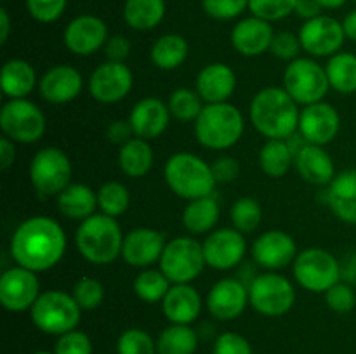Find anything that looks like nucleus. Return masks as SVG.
<instances>
[{"instance_id":"f257e3e1","label":"nucleus","mask_w":356,"mask_h":354,"mask_svg":"<svg viewBox=\"0 0 356 354\" xmlns=\"http://www.w3.org/2000/svg\"><path fill=\"white\" fill-rule=\"evenodd\" d=\"M66 252V235L59 222L35 215L21 222L10 238V255L17 266L33 273L54 267Z\"/></svg>"},{"instance_id":"f03ea898","label":"nucleus","mask_w":356,"mask_h":354,"mask_svg":"<svg viewBox=\"0 0 356 354\" xmlns=\"http://www.w3.org/2000/svg\"><path fill=\"white\" fill-rule=\"evenodd\" d=\"M298 103L282 87H266L250 103V120L266 139H289L299 127Z\"/></svg>"},{"instance_id":"7ed1b4c3","label":"nucleus","mask_w":356,"mask_h":354,"mask_svg":"<svg viewBox=\"0 0 356 354\" xmlns=\"http://www.w3.org/2000/svg\"><path fill=\"white\" fill-rule=\"evenodd\" d=\"M124 238L117 219L106 214H94L80 222L75 243L83 259L96 266H106L122 257Z\"/></svg>"},{"instance_id":"20e7f679","label":"nucleus","mask_w":356,"mask_h":354,"mask_svg":"<svg viewBox=\"0 0 356 354\" xmlns=\"http://www.w3.org/2000/svg\"><path fill=\"white\" fill-rule=\"evenodd\" d=\"M163 177L174 194L184 200L211 196L216 187L212 167L193 153H176L167 160Z\"/></svg>"},{"instance_id":"39448f33","label":"nucleus","mask_w":356,"mask_h":354,"mask_svg":"<svg viewBox=\"0 0 356 354\" xmlns=\"http://www.w3.org/2000/svg\"><path fill=\"white\" fill-rule=\"evenodd\" d=\"M243 128L242 113L229 103L205 104L195 120L197 141L209 149L232 148L242 139Z\"/></svg>"},{"instance_id":"423d86ee","label":"nucleus","mask_w":356,"mask_h":354,"mask_svg":"<svg viewBox=\"0 0 356 354\" xmlns=\"http://www.w3.org/2000/svg\"><path fill=\"white\" fill-rule=\"evenodd\" d=\"M30 312L31 321L40 332L59 337L76 330L82 307L76 304L73 295L63 290H47L42 292Z\"/></svg>"},{"instance_id":"0eeeda50","label":"nucleus","mask_w":356,"mask_h":354,"mask_svg":"<svg viewBox=\"0 0 356 354\" xmlns=\"http://www.w3.org/2000/svg\"><path fill=\"white\" fill-rule=\"evenodd\" d=\"M159 264L160 271L169 278L172 285L191 283L207 266L204 246L190 236H179L167 242Z\"/></svg>"},{"instance_id":"6e6552de","label":"nucleus","mask_w":356,"mask_h":354,"mask_svg":"<svg viewBox=\"0 0 356 354\" xmlns=\"http://www.w3.org/2000/svg\"><path fill=\"white\" fill-rule=\"evenodd\" d=\"M284 89L298 104H315L323 101L330 89L329 76L315 59L298 58L291 61L284 73Z\"/></svg>"},{"instance_id":"1a4fd4ad","label":"nucleus","mask_w":356,"mask_h":354,"mask_svg":"<svg viewBox=\"0 0 356 354\" xmlns=\"http://www.w3.org/2000/svg\"><path fill=\"white\" fill-rule=\"evenodd\" d=\"M0 127L6 137L21 144H31L42 139L47 121L35 103L24 99H9L0 110Z\"/></svg>"},{"instance_id":"9d476101","label":"nucleus","mask_w":356,"mask_h":354,"mask_svg":"<svg viewBox=\"0 0 356 354\" xmlns=\"http://www.w3.org/2000/svg\"><path fill=\"white\" fill-rule=\"evenodd\" d=\"M72 162L59 148L40 149L30 163V179L35 189L45 196H58L72 184Z\"/></svg>"},{"instance_id":"9b49d317","label":"nucleus","mask_w":356,"mask_h":354,"mask_svg":"<svg viewBox=\"0 0 356 354\" xmlns=\"http://www.w3.org/2000/svg\"><path fill=\"white\" fill-rule=\"evenodd\" d=\"M294 278L308 292L325 294L341 281V266L327 250L306 248L296 257Z\"/></svg>"},{"instance_id":"f8f14e48","label":"nucleus","mask_w":356,"mask_h":354,"mask_svg":"<svg viewBox=\"0 0 356 354\" xmlns=\"http://www.w3.org/2000/svg\"><path fill=\"white\" fill-rule=\"evenodd\" d=\"M249 302L259 314L270 318L284 316L296 302L294 285L282 274H259L249 287Z\"/></svg>"},{"instance_id":"ddd939ff","label":"nucleus","mask_w":356,"mask_h":354,"mask_svg":"<svg viewBox=\"0 0 356 354\" xmlns=\"http://www.w3.org/2000/svg\"><path fill=\"white\" fill-rule=\"evenodd\" d=\"M40 294V281L37 273L26 267H10L0 276V304L7 311H28L33 307Z\"/></svg>"},{"instance_id":"4468645a","label":"nucleus","mask_w":356,"mask_h":354,"mask_svg":"<svg viewBox=\"0 0 356 354\" xmlns=\"http://www.w3.org/2000/svg\"><path fill=\"white\" fill-rule=\"evenodd\" d=\"M344 33L343 23L329 16H318L306 21L299 30L301 47L315 58H330L343 47Z\"/></svg>"},{"instance_id":"2eb2a0df","label":"nucleus","mask_w":356,"mask_h":354,"mask_svg":"<svg viewBox=\"0 0 356 354\" xmlns=\"http://www.w3.org/2000/svg\"><path fill=\"white\" fill-rule=\"evenodd\" d=\"M205 264L212 269L228 271L238 266L247 252V242L243 233L235 228L216 229L202 243Z\"/></svg>"},{"instance_id":"dca6fc26","label":"nucleus","mask_w":356,"mask_h":354,"mask_svg":"<svg viewBox=\"0 0 356 354\" xmlns=\"http://www.w3.org/2000/svg\"><path fill=\"white\" fill-rule=\"evenodd\" d=\"M134 76L125 62L106 61L97 66L89 78V92L103 104H113L124 99L132 89Z\"/></svg>"},{"instance_id":"f3484780","label":"nucleus","mask_w":356,"mask_h":354,"mask_svg":"<svg viewBox=\"0 0 356 354\" xmlns=\"http://www.w3.org/2000/svg\"><path fill=\"white\" fill-rule=\"evenodd\" d=\"M341 128V117L336 108L329 103L309 104L299 115V127L302 139L308 144L325 146L336 139Z\"/></svg>"},{"instance_id":"a211bd4d","label":"nucleus","mask_w":356,"mask_h":354,"mask_svg":"<svg viewBox=\"0 0 356 354\" xmlns=\"http://www.w3.org/2000/svg\"><path fill=\"white\" fill-rule=\"evenodd\" d=\"M207 309L216 319H236L249 304V287L236 278H222L207 295Z\"/></svg>"},{"instance_id":"6ab92c4d","label":"nucleus","mask_w":356,"mask_h":354,"mask_svg":"<svg viewBox=\"0 0 356 354\" xmlns=\"http://www.w3.org/2000/svg\"><path fill=\"white\" fill-rule=\"evenodd\" d=\"M66 49L76 56H90L108 40V28L103 19L92 14H83L70 21L63 33Z\"/></svg>"},{"instance_id":"aec40b11","label":"nucleus","mask_w":356,"mask_h":354,"mask_svg":"<svg viewBox=\"0 0 356 354\" xmlns=\"http://www.w3.org/2000/svg\"><path fill=\"white\" fill-rule=\"evenodd\" d=\"M165 245L163 233L153 228H136L125 235L122 259L132 267H148L159 262Z\"/></svg>"},{"instance_id":"412c9836","label":"nucleus","mask_w":356,"mask_h":354,"mask_svg":"<svg viewBox=\"0 0 356 354\" xmlns=\"http://www.w3.org/2000/svg\"><path fill=\"white\" fill-rule=\"evenodd\" d=\"M252 257L259 266L266 269H282L294 262L298 257V246L289 233L271 229L263 233L252 245Z\"/></svg>"},{"instance_id":"4be33fe9","label":"nucleus","mask_w":356,"mask_h":354,"mask_svg":"<svg viewBox=\"0 0 356 354\" xmlns=\"http://www.w3.org/2000/svg\"><path fill=\"white\" fill-rule=\"evenodd\" d=\"M82 87L83 78L80 71L68 65L52 66L38 82L40 96L52 104H65L76 99L82 92Z\"/></svg>"},{"instance_id":"5701e85b","label":"nucleus","mask_w":356,"mask_h":354,"mask_svg":"<svg viewBox=\"0 0 356 354\" xmlns=\"http://www.w3.org/2000/svg\"><path fill=\"white\" fill-rule=\"evenodd\" d=\"M129 121L134 130V137L152 141L160 137L169 127V106L156 97H145L134 104L129 115Z\"/></svg>"},{"instance_id":"b1692460","label":"nucleus","mask_w":356,"mask_h":354,"mask_svg":"<svg viewBox=\"0 0 356 354\" xmlns=\"http://www.w3.org/2000/svg\"><path fill=\"white\" fill-rule=\"evenodd\" d=\"M275 31L268 21L261 17H245L238 21L232 31V45L245 58H257L271 49Z\"/></svg>"},{"instance_id":"393cba45","label":"nucleus","mask_w":356,"mask_h":354,"mask_svg":"<svg viewBox=\"0 0 356 354\" xmlns=\"http://www.w3.org/2000/svg\"><path fill=\"white\" fill-rule=\"evenodd\" d=\"M236 89V75L226 62H211L197 76V92L207 104L228 103Z\"/></svg>"},{"instance_id":"a878e982","label":"nucleus","mask_w":356,"mask_h":354,"mask_svg":"<svg viewBox=\"0 0 356 354\" xmlns=\"http://www.w3.org/2000/svg\"><path fill=\"white\" fill-rule=\"evenodd\" d=\"M296 169L299 176L315 186H329L336 177L334 160L329 153L316 144H305L296 151Z\"/></svg>"},{"instance_id":"bb28decb","label":"nucleus","mask_w":356,"mask_h":354,"mask_svg":"<svg viewBox=\"0 0 356 354\" xmlns=\"http://www.w3.org/2000/svg\"><path fill=\"white\" fill-rule=\"evenodd\" d=\"M160 304L165 318L177 325H191L202 311L200 294L190 283L172 285Z\"/></svg>"},{"instance_id":"cd10ccee","label":"nucleus","mask_w":356,"mask_h":354,"mask_svg":"<svg viewBox=\"0 0 356 354\" xmlns=\"http://www.w3.org/2000/svg\"><path fill=\"white\" fill-rule=\"evenodd\" d=\"M329 207L348 224H356V170H344L334 177L327 191Z\"/></svg>"},{"instance_id":"c85d7f7f","label":"nucleus","mask_w":356,"mask_h":354,"mask_svg":"<svg viewBox=\"0 0 356 354\" xmlns=\"http://www.w3.org/2000/svg\"><path fill=\"white\" fill-rule=\"evenodd\" d=\"M37 83L33 66L24 59H10L2 66L0 87L9 99H24Z\"/></svg>"},{"instance_id":"c756f323","label":"nucleus","mask_w":356,"mask_h":354,"mask_svg":"<svg viewBox=\"0 0 356 354\" xmlns=\"http://www.w3.org/2000/svg\"><path fill=\"white\" fill-rule=\"evenodd\" d=\"M58 208L65 217L83 221L96 214L97 193L87 184H70L58 194Z\"/></svg>"},{"instance_id":"7c9ffc66","label":"nucleus","mask_w":356,"mask_h":354,"mask_svg":"<svg viewBox=\"0 0 356 354\" xmlns=\"http://www.w3.org/2000/svg\"><path fill=\"white\" fill-rule=\"evenodd\" d=\"M153 160L155 155L149 142L139 137H132L131 141L122 144L118 151V167L125 176L132 179L145 177L152 170Z\"/></svg>"},{"instance_id":"2f4dec72","label":"nucleus","mask_w":356,"mask_h":354,"mask_svg":"<svg viewBox=\"0 0 356 354\" xmlns=\"http://www.w3.org/2000/svg\"><path fill=\"white\" fill-rule=\"evenodd\" d=\"M219 203L214 196L191 200L183 212V226L191 235H205L219 221Z\"/></svg>"},{"instance_id":"473e14b6","label":"nucleus","mask_w":356,"mask_h":354,"mask_svg":"<svg viewBox=\"0 0 356 354\" xmlns=\"http://www.w3.org/2000/svg\"><path fill=\"white\" fill-rule=\"evenodd\" d=\"M165 16V0H127L124 19L132 30L148 31L162 23Z\"/></svg>"},{"instance_id":"72a5a7b5","label":"nucleus","mask_w":356,"mask_h":354,"mask_svg":"<svg viewBox=\"0 0 356 354\" xmlns=\"http://www.w3.org/2000/svg\"><path fill=\"white\" fill-rule=\"evenodd\" d=\"M294 158L296 153L287 139H268L259 151V167L266 176L278 179L291 170Z\"/></svg>"},{"instance_id":"f704fd0d","label":"nucleus","mask_w":356,"mask_h":354,"mask_svg":"<svg viewBox=\"0 0 356 354\" xmlns=\"http://www.w3.org/2000/svg\"><path fill=\"white\" fill-rule=\"evenodd\" d=\"M153 65L163 71L176 69L186 61L188 58V42L184 37L177 33L162 35L152 47Z\"/></svg>"},{"instance_id":"c9c22d12","label":"nucleus","mask_w":356,"mask_h":354,"mask_svg":"<svg viewBox=\"0 0 356 354\" xmlns=\"http://www.w3.org/2000/svg\"><path fill=\"white\" fill-rule=\"evenodd\" d=\"M198 347V335L190 325L172 323L156 339L159 354H195Z\"/></svg>"},{"instance_id":"e433bc0d","label":"nucleus","mask_w":356,"mask_h":354,"mask_svg":"<svg viewBox=\"0 0 356 354\" xmlns=\"http://www.w3.org/2000/svg\"><path fill=\"white\" fill-rule=\"evenodd\" d=\"M329 83L341 94L356 92V56L351 52H337L330 56L325 66Z\"/></svg>"},{"instance_id":"4c0bfd02","label":"nucleus","mask_w":356,"mask_h":354,"mask_svg":"<svg viewBox=\"0 0 356 354\" xmlns=\"http://www.w3.org/2000/svg\"><path fill=\"white\" fill-rule=\"evenodd\" d=\"M170 287L172 285H170L169 278L160 269H145L136 276L134 283H132L134 294L148 304L162 302Z\"/></svg>"},{"instance_id":"58836bf2","label":"nucleus","mask_w":356,"mask_h":354,"mask_svg":"<svg viewBox=\"0 0 356 354\" xmlns=\"http://www.w3.org/2000/svg\"><path fill=\"white\" fill-rule=\"evenodd\" d=\"M129 205H131V194L127 187L118 180H108L97 191V207L101 214L118 217L127 212Z\"/></svg>"},{"instance_id":"ea45409f","label":"nucleus","mask_w":356,"mask_h":354,"mask_svg":"<svg viewBox=\"0 0 356 354\" xmlns=\"http://www.w3.org/2000/svg\"><path fill=\"white\" fill-rule=\"evenodd\" d=\"M202 97L197 90L191 89H176L169 97V106L170 115H172L176 120L179 121H193L197 120L198 115L204 110V103H202Z\"/></svg>"},{"instance_id":"a19ab883","label":"nucleus","mask_w":356,"mask_h":354,"mask_svg":"<svg viewBox=\"0 0 356 354\" xmlns=\"http://www.w3.org/2000/svg\"><path fill=\"white\" fill-rule=\"evenodd\" d=\"M229 215H232L233 228L238 229L240 233H252L263 221V208L256 198L245 196L233 203Z\"/></svg>"},{"instance_id":"79ce46f5","label":"nucleus","mask_w":356,"mask_h":354,"mask_svg":"<svg viewBox=\"0 0 356 354\" xmlns=\"http://www.w3.org/2000/svg\"><path fill=\"white\" fill-rule=\"evenodd\" d=\"M118 354H159L156 342L141 328H129L120 333L117 342Z\"/></svg>"},{"instance_id":"37998d69","label":"nucleus","mask_w":356,"mask_h":354,"mask_svg":"<svg viewBox=\"0 0 356 354\" xmlns=\"http://www.w3.org/2000/svg\"><path fill=\"white\" fill-rule=\"evenodd\" d=\"M73 298L76 301V304L82 307V311H90V309H96L97 305H101L104 298V288L101 281H97L96 278H80L79 281L73 287Z\"/></svg>"},{"instance_id":"c03bdc74","label":"nucleus","mask_w":356,"mask_h":354,"mask_svg":"<svg viewBox=\"0 0 356 354\" xmlns=\"http://www.w3.org/2000/svg\"><path fill=\"white\" fill-rule=\"evenodd\" d=\"M296 2L298 0H249V9L252 16L271 23L294 12Z\"/></svg>"},{"instance_id":"a18cd8bd","label":"nucleus","mask_w":356,"mask_h":354,"mask_svg":"<svg viewBox=\"0 0 356 354\" xmlns=\"http://www.w3.org/2000/svg\"><path fill=\"white\" fill-rule=\"evenodd\" d=\"M54 354H92V342L89 335L80 330H72L58 337Z\"/></svg>"},{"instance_id":"49530a36","label":"nucleus","mask_w":356,"mask_h":354,"mask_svg":"<svg viewBox=\"0 0 356 354\" xmlns=\"http://www.w3.org/2000/svg\"><path fill=\"white\" fill-rule=\"evenodd\" d=\"M204 10L214 19H235L249 7V0H202Z\"/></svg>"},{"instance_id":"de8ad7c7","label":"nucleus","mask_w":356,"mask_h":354,"mask_svg":"<svg viewBox=\"0 0 356 354\" xmlns=\"http://www.w3.org/2000/svg\"><path fill=\"white\" fill-rule=\"evenodd\" d=\"M26 9L38 23H54L66 9V0H26Z\"/></svg>"},{"instance_id":"09e8293b","label":"nucleus","mask_w":356,"mask_h":354,"mask_svg":"<svg viewBox=\"0 0 356 354\" xmlns=\"http://www.w3.org/2000/svg\"><path fill=\"white\" fill-rule=\"evenodd\" d=\"M325 302L329 305V309H332L334 312H344L353 311L356 305V294L353 288L346 283H336L332 288L325 292Z\"/></svg>"},{"instance_id":"8fccbe9b","label":"nucleus","mask_w":356,"mask_h":354,"mask_svg":"<svg viewBox=\"0 0 356 354\" xmlns=\"http://www.w3.org/2000/svg\"><path fill=\"white\" fill-rule=\"evenodd\" d=\"M214 354H254L249 340L236 332H225L216 339Z\"/></svg>"},{"instance_id":"3c124183","label":"nucleus","mask_w":356,"mask_h":354,"mask_svg":"<svg viewBox=\"0 0 356 354\" xmlns=\"http://www.w3.org/2000/svg\"><path fill=\"white\" fill-rule=\"evenodd\" d=\"M301 49L302 47L299 37H296L291 31H280V33H275L270 51L277 58L285 59V61H294V59H298V54Z\"/></svg>"},{"instance_id":"603ef678","label":"nucleus","mask_w":356,"mask_h":354,"mask_svg":"<svg viewBox=\"0 0 356 354\" xmlns=\"http://www.w3.org/2000/svg\"><path fill=\"white\" fill-rule=\"evenodd\" d=\"M212 174L216 177V183H232V180L236 179L240 172V165L235 158L232 156H222V158H218L214 163H211Z\"/></svg>"},{"instance_id":"864d4df0","label":"nucleus","mask_w":356,"mask_h":354,"mask_svg":"<svg viewBox=\"0 0 356 354\" xmlns=\"http://www.w3.org/2000/svg\"><path fill=\"white\" fill-rule=\"evenodd\" d=\"M104 54H106L108 61L124 62L131 54V42L122 35H113L104 44Z\"/></svg>"},{"instance_id":"5fc2aeb1","label":"nucleus","mask_w":356,"mask_h":354,"mask_svg":"<svg viewBox=\"0 0 356 354\" xmlns=\"http://www.w3.org/2000/svg\"><path fill=\"white\" fill-rule=\"evenodd\" d=\"M132 135H134V130H132V125L129 120H115L108 127V139L120 146L131 141Z\"/></svg>"},{"instance_id":"6e6d98bb","label":"nucleus","mask_w":356,"mask_h":354,"mask_svg":"<svg viewBox=\"0 0 356 354\" xmlns=\"http://www.w3.org/2000/svg\"><path fill=\"white\" fill-rule=\"evenodd\" d=\"M320 10H322V6H320L316 0H298V2H296L294 12L298 14L299 17H302V19L309 21L313 19V17H318Z\"/></svg>"},{"instance_id":"4d7b16f0","label":"nucleus","mask_w":356,"mask_h":354,"mask_svg":"<svg viewBox=\"0 0 356 354\" xmlns=\"http://www.w3.org/2000/svg\"><path fill=\"white\" fill-rule=\"evenodd\" d=\"M16 158V148H14V141L3 135L0 141V169L7 170L14 163Z\"/></svg>"},{"instance_id":"13d9d810","label":"nucleus","mask_w":356,"mask_h":354,"mask_svg":"<svg viewBox=\"0 0 356 354\" xmlns=\"http://www.w3.org/2000/svg\"><path fill=\"white\" fill-rule=\"evenodd\" d=\"M10 31V19L9 14H7V9H0V44H6L7 38H9Z\"/></svg>"},{"instance_id":"bf43d9fd","label":"nucleus","mask_w":356,"mask_h":354,"mask_svg":"<svg viewBox=\"0 0 356 354\" xmlns=\"http://www.w3.org/2000/svg\"><path fill=\"white\" fill-rule=\"evenodd\" d=\"M343 28H344V33H346V38L356 42V10H353V12H350L346 17H344Z\"/></svg>"},{"instance_id":"052dcab7","label":"nucleus","mask_w":356,"mask_h":354,"mask_svg":"<svg viewBox=\"0 0 356 354\" xmlns=\"http://www.w3.org/2000/svg\"><path fill=\"white\" fill-rule=\"evenodd\" d=\"M316 2L322 6V9H337L346 3V0H316Z\"/></svg>"},{"instance_id":"680f3d73","label":"nucleus","mask_w":356,"mask_h":354,"mask_svg":"<svg viewBox=\"0 0 356 354\" xmlns=\"http://www.w3.org/2000/svg\"><path fill=\"white\" fill-rule=\"evenodd\" d=\"M33 354H54V353H49V351H37V353Z\"/></svg>"},{"instance_id":"e2e57ef3","label":"nucleus","mask_w":356,"mask_h":354,"mask_svg":"<svg viewBox=\"0 0 356 354\" xmlns=\"http://www.w3.org/2000/svg\"><path fill=\"white\" fill-rule=\"evenodd\" d=\"M355 2H356V0H355Z\"/></svg>"}]
</instances>
